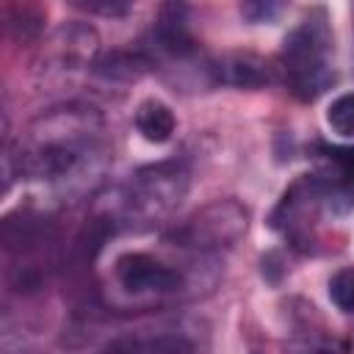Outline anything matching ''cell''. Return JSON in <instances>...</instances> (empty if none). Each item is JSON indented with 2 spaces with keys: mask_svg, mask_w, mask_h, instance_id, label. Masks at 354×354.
<instances>
[{
  "mask_svg": "<svg viewBox=\"0 0 354 354\" xmlns=\"http://www.w3.org/2000/svg\"><path fill=\"white\" fill-rule=\"evenodd\" d=\"M174 124L177 122H174L171 108L166 102H160V100H144L138 105V111H136V130L152 144L169 141L171 133H174Z\"/></svg>",
  "mask_w": 354,
  "mask_h": 354,
  "instance_id": "ba28073f",
  "label": "cell"
},
{
  "mask_svg": "<svg viewBox=\"0 0 354 354\" xmlns=\"http://www.w3.org/2000/svg\"><path fill=\"white\" fill-rule=\"evenodd\" d=\"M188 191V174L177 163H158L149 169H141L124 196V207L130 218L138 221H155L166 213H171L180 199Z\"/></svg>",
  "mask_w": 354,
  "mask_h": 354,
  "instance_id": "277c9868",
  "label": "cell"
},
{
  "mask_svg": "<svg viewBox=\"0 0 354 354\" xmlns=\"http://www.w3.org/2000/svg\"><path fill=\"white\" fill-rule=\"evenodd\" d=\"M249 227V210L235 199H216L169 230V243L183 249H224L243 238Z\"/></svg>",
  "mask_w": 354,
  "mask_h": 354,
  "instance_id": "3957f363",
  "label": "cell"
},
{
  "mask_svg": "<svg viewBox=\"0 0 354 354\" xmlns=\"http://www.w3.org/2000/svg\"><path fill=\"white\" fill-rule=\"evenodd\" d=\"M277 11H279L277 3H243V6H241V14H243L246 19H252V22L271 19Z\"/></svg>",
  "mask_w": 354,
  "mask_h": 354,
  "instance_id": "4fadbf2b",
  "label": "cell"
},
{
  "mask_svg": "<svg viewBox=\"0 0 354 354\" xmlns=\"http://www.w3.org/2000/svg\"><path fill=\"white\" fill-rule=\"evenodd\" d=\"M329 299H332L335 307H340L343 313H354V266L340 268V271L329 279Z\"/></svg>",
  "mask_w": 354,
  "mask_h": 354,
  "instance_id": "7c38bea8",
  "label": "cell"
},
{
  "mask_svg": "<svg viewBox=\"0 0 354 354\" xmlns=\"http://www.w3.org/2000/svg\"><path fill=\"white\" fill-rule=\"evenodd\" d=\"M185 14H188L185 6H180V3H166V6H160L158 17H155V25H152V39H155V44H158L163 53L174 55V58H185V55H191V53L196 50V41H194V36H191V30H188Z\"/></svg>",
  "mask_w": 354,
  "mask_h": 354,
  "instance_id": "52a82bcc",
  "label": "cell"
},
{
  "mask_svg": "<svg viewBox=\"0 0 354 354\" xmlns=\"http://www.w3.org/2000/svg\"><path fill=\"white\" fill-rule=\"evenodd\" d=\"M116 282L133 296H163L174 293L185 285L180 268L147 254V252H124L113 263Z\"/></svg>",
  "mask_w": 354,
  "mask_h": 354,
  "instance_id": "5b68a950",
  "label": "cell"
},
{
  "mask_svg": "<svg viewBox=\"0 0 354 354\" xmlns=\"http://www.w3.org/2000/svg\"><path fill=\"white\" fill-rule=\"evenodd\" d=\"M75 6H80V8H86V11H91V14H105V17H119V14L127 11L124 3H113V0H111V3H108V0H105V3H100V0H86V3L77 0Z\"/></svg>",
  "mask_w": 354,
  "mask_h": 354,
  "instance_id": "5bb4252c",
  "label": "cell"
},
{
  "mask_svg": "<svg viewBox=\"0 0 354 354\" xmlns=\"http://www.w3.org/2000/svg\"><path fill=\"white\" fill-rule=\"evenodd\" d=\"M252 354H260V351H252Z\"/></svg>",
  "mask_w": 354,
  "mask_h": 354,
  "instance_id": "9a60e30c",
  "label": "cell"
},
{
  "mask_svg": "<svg viewBox=\"0 0 354 354\" xmlns=\"http://www.w3.org/2000/svg\"><path fill=\"white\" fill-rule=\"evenodd\" d=\"M329 47H332V33L324 11L310 14L285 36L282 66L288 72L290 91L299 100H315L332 83V69L326 61Z\"/></svg>",
  "mask_w": 354,
  "mask_h": 354,
  "instance_id": "7a4b0ae2",
  "label": "cell"
},
{
  "mask_svg": "<svg viewBox=\"0 0 354 354\" xmlns=\"http://www.w3.org/2000/svg\"><path fill=\"white\" fill-rule=\"evenodd\" d=\"M326 124L337 136L354 138V91L340 94L337 100H332V105L326 108Z\"/></svg>",
  "mask_w": 354,
  "mask_h": 354,
  "instance_id": "8fae6325",
  "label": "cell"
},
{
  "mask_svg": "<svg viewBox=\"0 0 354 354\" xmlns=\"http://www.w3.org/2000/svg\"><path fill=\"white\" fill-rule=\"evenodd\" d=\"M218 75H221V80H227V83H232V86H243V88H254V86H263V83L271 80L268 66H266L260 58L249 55V53L227 58V61L218 66Z\"/></svg>",
  "mask_w": 354,
  "mask_h": 354,
  "instance_id": "9c48e42d",
  "label": "cell"
},
{
  "mask_svg": "<svg viewBox=\"0 0 354 354\" xmlns=\"http://www.w3.org/2000/svg\"><path fill=\"white\" fill-rule=\"evenodd\" d=\"M97 75L111 77V80H136L144 75L147 69V58L138 53H127V50H111L102 61H97Z\"/></svg>",
  "mask_w": 354,
  "mask_h": 354,
  "instance_id": "30bf717a",
  "label": "cell"
},
{
  "mask_svg": "<svg viewBox=\"0 0 354 354\" xmlns=\"http://www.w3.org/2000/svg\"><path fill=\"white\" fill-rule=\"evenodd\" d=\"M97 354H196V340L183 329H141L108 340Z\"/></svg>",
  "mask_w": 354,
  "mask_h": 354,
  "instance_id": "8992f818",
  "label": "cell"
},
{
  "mask_svg": "<svg viewBox=\"0 0 354 354\" xmlns=\"http://www.w3.org/2000/svg\"><path fill=\"white\" fill-rule=\"evenodd\" d=\"M100 133L102 119L94 108H53L25 127L14 149L6 144V169L17 163V174L25 180H72L97 155Z\"/></svg>",
  "mask_w": 354,
  "mask_h": 354,
  "instance_id": "6da1fadb",
  "label": "cell"
}]
</instances>
